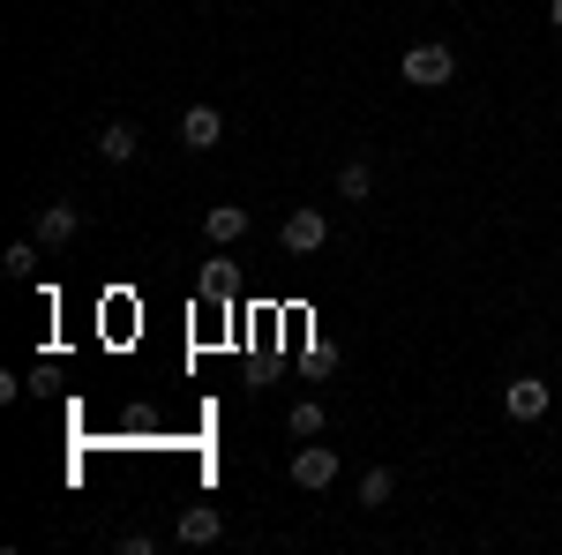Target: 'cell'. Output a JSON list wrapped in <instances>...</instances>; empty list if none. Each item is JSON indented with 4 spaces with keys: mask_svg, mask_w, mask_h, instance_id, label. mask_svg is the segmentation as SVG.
<instances>
[{
    "mask_svg": "<svg viewBox=\"0 0 562 555\" xmlns=\"http://www.w3.org/2000/svg\"><path fill=\"white\" fill-rule=\"evenodd\" d=\"M135 151H143V135H135L128 121H105V129H98V158H105V166H128Z\"/></svg>",
    "mask_w": 562,
    "mask_h": 555,
    "instance_id": "30bf717a",
    "label": "cell"
},
{
    "mask_svg": "<svg viewBox=\"0 0 562 555\" xmlns=\"http://www.w3.org/2000/svg\"><path fill=\"white\" fill-rule=\"evenodd\" d=\"M450 76H458V53H450L442 38H428V45H405V84H413V90H442Z\"/></svg>",
    "mask_w": 562,
    "mask_h": 555,
    "instance_id": "6da1fadb",
    "label": "cell"
},
{
    "mask_svg": "<svg viewBox=\"0 0 562 555\" xmlns=\"http://www.w3.org/2000/svg\"><path fill=\"white\" fill-rule=\"evenodd\" d=\"M330 480H338V451L307 435L301 451H293V488H330Z\"/></svg>",
    "mask_w": 562,
    "mask_h": 555,
    "instance_id": "277c9868",
    "label": "cell"
},
{
    "mask_svg": "<svg viewBox=\"0 0 562 555\" xmlns=\"http://www.w3.org/2000/svg\"><path fill=\"white\" fill-rule=\"evenodd\" d=\"M285 428H293V435H323V428H330V413H323V406H315V398H293V406H285Z\"/></svg>",
    "mask_w": 562,
    "mask_h": 555,
    "instance_id": "7c38bea8",
    "label": "cell"
},
{
    "mask_svg": "<svg viewBox=\"0 0 562 555\" xmlns=\"http://www.w3.org/2000/svg\"><path fill=\"white\" fill-rule=\"evenodd\" d=\"M180 541H188V548H211L217 533H225V511H217V503H195V511H180V525H173Z\"/></svg>",
    "mask_w": 562,
    "mask_h": 555,
    "instance_id": "ba28073f",
    "label": "cell"
},
{
    "mask_svg": "<svg viewBox=\"0 0 562 555\" xmlns=\"http://www.w3.org/2000/svg\"><path fill=\"white\" fill-rule=\"evenodd\" d=\"M38 248H45L38 233H31V241H15V248L0 256V263H8V278H31V270H38Z\"/></svg>",
    "mask_w": 562,
    "mask_h": 555,
    "instance_id": "5bb4252c",
    "label": "cell"
},
{
    "mask_svg": "<svg viewBox=\"0 0 562 555\" xmlns=\"http://www.w3.org/2000/svg\"><path fill=\"white\" fill-rule=\"evenodd\" d=\"M31 233H38L45 248H68V241L83 233V211H76V203H38V211H31Z\"/></svg>",
    "mask_w": 562,
    "mask_h": 555,
    "instance_id": "3957f363",
    "label": "cell"
},
{
    "mask_svg": "<svg viewBox=\"0 0 562 555\" xmlns=\"http://www.w3.org/2000/svg\"><path fill=\"white\" fill-rule=\"evenodd\" d=\"M180 143H188V151H217V143H225V113H217V106H188V113H180Z\"/></svg>",
    "mask_w": 562,
    "mask_h": 555,
    "instance_id": "8992f818",
    "label": "cell"
},
{
    "mask_svg": "<svg viewBox=\"0 0 562 555\" xmlns=\"http://www.w3.org/2000/svg\"><path fill=\"white\" fill-rule=\"evenodd\" d=\"M548 23H555V31H562V0H548Z\"/></svg>",
    "mask_w": 562,
    "mask_h": 555,
    "instance_id": "9a60e30c",
    "label": "cell"
},
{
    "mask_svg": "<svg viewBox=\"0 0 562 555\" xmlns=\"http://www.w3.org/2000/svg\"><path fill=\"white\" fill-rule=\"evenodd\" d=\"M338 196H346V203H368V196H375V166H368V158H346V166H338Z\"/></svg>",
    "mask_w": 562,
    "mask_h": 555,
    "instance_id": "8fae6325",
    "label": "cell"
},
{
    "mask_svg": "<svg viewBox=\"0 0 562 555\" xmlns=\"http://www.w3.org/2000/svg\"><path fill=\"white\" fill-rule=\"evenodd\" d=\"M390 496H397V466H368V473H360V488H352L360 511H390Z\"/></svg>",
    "mask_w": 562,
    "mask_h": 555,
    "instance_id": "9c48e42d",
    "label": "cell"
},
{
    "mask_svg": "<svg viewBox=\"0 0 562 555\" xmlns=\"http://www.w3.org/2000/svg\"><path fill=\"white\" fill-rule=\"evenodd\" d=\"M248 225H256V218H248V203H211V211H203V233H211V248H233V241H248Z\"/></svg>",
    "mask_w": 562,
    "mask_h": 555,
    "instance_id": "52a82bcc",
    "label": "cell"
},
{
    "mask_svg": "<svg viewBox=\"0 0 562 555\" xmlns=\"http://www.w3.org/2000/svg\"><path fill=\"white\" fill-rule=\"evenodd\" d=\"M278 241H285V256H315V248L330 241V218H323V211H285Z\"/></svg>",
    "mask_w": 562,
    "mask_h": 555,
    "instance_id": "7a4b0ae2",
    "label": "cell"
},
{
    "mask_svg": "<svg viewBox=\"0 0 562 555\" xmlns=\"http://www.w3.org/2000/svg\"><path fill=\"white\" fill-rule=\"evenodd\" d=\"M203 300H233V263H225V248H217V263H203Z\"/></svg>",
    "mask_w": 562,
    "mask_h": 555,
    "instance_id": "4fadbf2b",
    "label": "cell"
},
{
    "mask_svg": "<svg viewBox=\"0 0 562 555\" xmlns=\"http://www.w3.org/2000/svg\"><path fill=\"white\" fill-rule=\"evenodd\" d=\"M548 406H555V390L540 384V376H518V384H503V413H510V421H540Z\"/></svg>",
    "mask_w": 562,
    "mask_h": 555,
    "instance_id": "5b68a950",
    "label": "cell"
}]
</instances>
